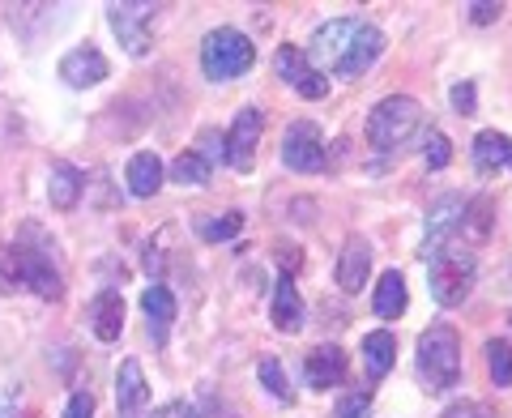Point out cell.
<instances>
[{
	"label": "cell",
	"mask_w": 512,
	"mask_h": 418,
	"mask_svg": "<svg viewBox=\"0 0 512 418\" xmlns=\"http://www.w3.org/2000/svg\"><path fill=\"white\" fill-rule=\"evenodd\" d=\"M419 124H423L419 99H410V94H389V99H380L372 107V116H367V141H372V150L389 154L397 146H406V141L419 133Z\"/></svg>",
	"instance_id": "1"
},
{
	"label": "cell",
	"mask_w": 512,
	"mask_h": 418,
	"mask_svg": "<svg viewBox=\"0 0 512 418\" xmlns=\"http://www.w3.org/2000/svg\"><path fill=\"white\" fill-rule=\"evenodd\" d=\"M419 376L427 393H444L461 380V337L453 325H431L419 337Z\"/></svg>",
	"instance_id": "2"
},
{
	"label": "cell",
	"mask_w": 512,
	"mask_h": 418,
	"mask_svg": "<svg viewBox=\"0 0 512 418\" xmlns=\"http://www.w3.org/2000/svg\"><path fill=\"white\" fill-rule=\"evenodd\" d=\"M256 64V47L244 30L235 26H218L205 35L201 43V69L210 82H231V77H244Z\"/></svg>",
	"instance_id": "3"
},
{
	"label": "cell",
	"mask_w": 512,
	"mask_h": 418,
	"mask_svg": "<svg viewBox=\"0 0 512 418\" xmlns=\"http://www.w3.org/2000/svg\"><path fill=\"white\" fill-rule=\"evenodd\" d=\"M427 265H431V299L440 308H461L474 291V252L448 244Z\"/></svg>",
	"instance_id": "4"
},
{
	"label": "cell",
	"mask_w": 512,
	"mask_h": 418,
	"mask_svg": "<svg viewBox=\"0 0 512 418\" xmlns=\"http://www.w3.org/2000/svg\"><path fill=\"white\" fill-rule=\"evenodd\" d=\"M107 22L116 30V39L128 56H146L154 47V5H107Z\"/></svg>",
	"instance_id": "5"
},
{
	"label": "cell",
	"mask_w": 512,
	"mask_h": 418,
	"mask_svg": "<svg viewBox=\"0 0 512 418\" xmlns=\"http://www.w3.org/2000/svg\"><path fill=\"white\" fill-rule=\"evenodd\" d=\"M359 26H363V22H355V18H338V22L316 26L312 39H308V47H303V56L312 60V69H320V73H325V69H329V73L338 69V60L346 56L350 39L359 35Z\"/></svg>",
	"instance_id": "6"
},
{
	"label": "cell",
	"mask_w": 512,
	"mask_h": 418,
	"mask_svg": "<svg viewBox=\"0 0 512 418\" xmlns=\"http://www.w3.org/2000/svg\"><path fill=\"white\" fill-rule=\"evenodd\" d=\"M282 163L291 171H303V175H312V171L325 167V137H320V128L312 120H295L291 128H286Z\"/></svg>",
	"instance_id": "7"
},
{
	"label": "cell",
	"mask_w": 512,
	"mask_h": 418,
	"mask_svg": "<svg viewBox=\"0 0 512 418\" xmlns=\"http://www.w3.org/2000/svg\"><path fill=\"white\" fill-rule=\"evenodd\" d=\"M274 64H278V77L286 86H295L299 99L316 103V99H325V94H329V77L320 69H312V60L303 56V47H278Z\"/></svg>",
	"instance_id": "8"
},
{
	"label": "cell",
	"mask_w": 512,
	"mask_h": 418,
	"mask_svg": "<svg viewBox=\"0 0 512 418\" xmlns=\"http://www.w3.org/2000/svg\"><path fill=\"white\" fill-rule=\"evenodd\" d=\"M261 128H265V116L256 107H244L231 124L227 133V163L235 171H252L256 167V146H261Z\"/></svg>",
	"instance_id": "9"
},
{
	"label": "cell",
	"mask_w": 512,
	"mask_h": 418,
	"mask_svg": "<svg viewBox=\"0 0 512 418\" xmlns=\"http://www.w3.org/2000/svg\"><path fill=\"white\" fill-rule=\"evenodd\" d=\"M461 214H466V201L461 197H440L436 205L427 209V239H423V261H431L440 248H448V239L461 231Z\"/></svg>",
	"instance_id": "10"
},
{
	"label": "cell",
	"mask_w": 512,
	"mask_h": 418,
	"mask_svg": "<svg viewBox=\"0 0 512 418\" xmlns=\"http://www.w3.org/2000/svg\"><path fill=\"white\" fill-rule=\"evenodd\" d=\"M107 73H111V64H107V56L94 43L73 47V52L60 60V82H69L73 90L99 86V82H107Z\"/></svg>",
	"instance_id": "11"
},
{
	"label": "cell",
	"mask_w": 512,
	"mask_h": 418,
	"mask_svg": "<svg viewBox=\"0 0 512 418\" xmlns=\"http://www.w3.org/2000/svg\"><path fill=\"white\" fill-rule=\"evenodd\" d=\"M18 265H22V286H30L39 299L56 303L64 295V282H60V269L52 265V256L39 252V248H26L18 244Z\"/></svg>",
	"instance_id": "12"
},
{
	"label": "cell",
	"mask_w": 512,
	"mask_h": 418,
	"mask_svg": "<svg viewBox=\"0 0 512 418\" xmlns=\"http://www.w3.org/2000/svg\"><path fill=\"white\" fill-rule=\"evenodd\" d=\"M380 52H384V35H380L376 26H367V22H363V26H359V35L350 39L346 56L338 60V69H333V73H338L342 82H359V77L380 60Z\"/></svg>",
	"instance_id": "13"
},
{
	"label": "cell",
	"mask_w": 512,
	"mask_h": 418,
	"mask_svg": "<svg viewBox=\"0 0 512 418\" xmlns=\"http://www.w3.org/2000/svg\"><path fill=\"white\" fill-rule=\"evenodd\" d=\"M146 401H150L146 372H141L137 359H124L120 376H116V410H120V418H146Z\"/></svg>",
	"instance_id": "14"
},
{
	"label": "cell",
	"mask_w": 512,
	"mask_h": 418,
	"mask_svg": "<svg viewBox=\"0 0 512 418\" xmlns=\"http://www.w3.org/2000/svg\"><path fill=\"white\" fill-rule=\"evenodd\" d=\"M372 278V248H367L363 235H350L338 256V286L346 295H359V286H367Z\"/></svg>",
	"instance_id": "15"
},
{
	"label": "cell",
	"mask_w": 512,
	"mask_h": 418,
	"mask_svg": "<svg viewBox=\"0 0 512 418\" xmlns=\"http://www.w3.org/2000/svg\"><path fill=\"white\" fill-rule=\"evenodd\" d=\"M346 367H350V359H346L342 346H316L308 355V363H303V376H308L312 389L325 393V389H333V384L346 380Z\"/></svg>",
	"instance_id": "16"
},
{
	"label": "cell",
	"mask_w": 512,
	"mask_h": 418,
	"mask_svg": "<svg viewBox=\"0 0 512 418\" xmlns=\"http://www.w3.org/2000/svg\"><path fill=\"white\" fill-rule=\"evenodd\" d=\"M90 329L99 342H116L124 333V295L120 291H99L90 303Z\"/></svg>",
	"instance_id": "17"
},
{
	"label": "cell",
	"mask_w": 512,
	"mask_h": 418,
	"mask_svg": "<svg viewBox=\"0 0 512 418\" xmlns=\"http://www.w3.org/2000/svg\"><path fill=\"white\" fill-rule=\"evenodd\" d=\"M124 184L133 197H154L158 188H163V158L150 154V150H141L128 158V167H124Z\"/></svg>",
	"instance_id": "18"
},
{
	"label": "cell",
	"mask_w": 512,
	"mask_h": 418,
	"mask_svg": "<svg viewBox=\"0 0 512 418\" xmlns=\"http://www.w3.org/2000/svg\"><path fill=\"white\" fill-rule=\"evenodd\" d=\"M269 320H274L278 333H299L303 329V299L295 291L291 273H282L278 286H274V312H269Z\"/></svg>",
	"instance_id": "19"
},
{
	"label": "cell",
	"mask_w": 512,
	"mask_h": 418,
	"mask_svg": "<svg viewBox=\"0 0 512 418\" xmlns=\"http://www.w3.org/2000/svg\"><path fill=\"white\" fill-rule=\"evenodd\" d=\"M474 167L483 171V175H495V171L512 167V137L495 133V128L478 133V137H474Z\"/></svg>",
	"instance_id": "20"
},
{
	"label": "cell",
	"mask_w": 512,
	"mask_h": 418,
	"mask_svg": "<svg viewBox=\"0 0 512 418\" xmlns=\"http://www.w3.org/2000/svg\"><path fill=\"white\" fill-rule=\"evenodd\" d=\"M82 192H86V175L73 163L52 167V175H47V201H52L56 209H73L77 201H82Z\"/></svg>",
	"instance_id": "21"
},
{
	"label": "cell",
	"mask_w": 512,
	"mask_h": 418,
	"mask_svg": "<svg viewBox=\"0 0 512 418\" xmlns=\"http://www.w3.org/2000/svg\"><path fill=\"white\" fill-rule=\"evenodd\" d=\"M141 308H146V316H150V337L154 342H167V329L175 320V295L163 282H154V286L141 291Z\"/></svg>",
	"instance_id": "22"
},
{
	"label": "cell",
	"mask_w": 512,
	"mask_h": 418,
	"mask_svg": "<svg viewBox=\"0 0 512 418\" xmlns=\"http://www.w3.org/2000/svg\"><path fill=\"white\" fill-rule=\"evenodd\" d=\"M372 308H376V316H384V320H397V316L406 312V278H402L397 269L380 273L376 295H372Z\"/></svg>",
	"instance_id": "23"
},
{
	"label": "cell",
	"mask_w": 512,
	"mask_h": 418,
	"mask_svg": "<svg viewBox=\"0 0 512 418\" xmlns=\"http://www.w3.org/2000/svg\"><path fill=\"white\" fill-rule=\"evenodd\" d=\"M393 359H397V342H393L389 329H376V333L363 337V363H367V372H372L376 380L393 372Z\"/></svg>",
	"instance_id": "24"
},
{
	"label": "cell",
	"mask_w": 512,
	"mask_h": 418,
	"mask_svg": "<svg viewBox=\"0 0 512 418\" xmlns=\"http://www.w3.org/2000/svg\"><path fill=\"white\" fill-rule=\"evenodd\" d=\"M491 214H495L491 197H474V201H466V214H461V235L474 239V244H483V239L491 235Z\"/></svg>",
	"instance_id": "25"
},
{
	"label": "cell",
	"mask_w": 512,
	"mask_h": 418,
	"mask_svg": "<svg viewBox=\"0 0 512 418\" xmlns=\"http://www.w3.org/2000/svg\"><path fill=\"white\" fill-rule=\"evenodd\" d=\"M210 163L197 154V150H184L180 158L171 163V180L175 184H184V188H201V184H210Z\"/></svg>",
	"instance_id": "26"
},
{
	"label": "cell",
	"mask_w": 512,
	"mask_h": 418,
	"mask_svg": "<svg viewBox=\"0 0 512 418\" xmlns=\"http://www.w3.org/2000/svg\"><path fill=\"white\" fill-rule=\"evenodd\" d=\"M197 231H201L205 244H222V239H235L239 231H244V214L231 209V214H218V218H201Z\"/></svg>",
	"instance_id": "27"
},
{
	"label": "cell",
	"mask_w": 512,
	"mask_h": 418,
	"mask_svg": "<svg viewBox=\"0 0 512 418\" xmlns=\"http://www.w3.org/2000/svg\"><path fill=\"white\" fill-rule=\"evenodd\" d=\"M487 367H491V380L500 384V389H508L512 384V346L504 337H491L487 342Z\"/></svg>",
	"instance_id": "28"
},
{
	"label": "cell",
	"mask_w": 512,
	"mask_h": 418,
	"mask_svg": "<svg viewBox=\"0 0 512 418\" xmlns=\"http://www.w3.org/2000/svg\"><path fill=\"white\" fill-rule=\"evenodd\" d=\"M22 291V265H18V244H0V295Z\"/></svg>",
	"instance_id": "29"
},
{
	"label": "cell",
	"mask_w": 512,
	"mask_h": 418,
	"mask_svg": "<svg viewBox=\"0 0 512 418\" xmlns=\"http://www.w3.org/2000/svg\"><path fill=\"white\" fill-rule=\"evenodd\" d=\"M256 376H261V384L269 393H274L278 401H291L295 393H291V384H286V376H282V363L274 359V355H265L261 363H256Z\"/></svg>",
	"instance_id": "30"
},
{
	"label": "cell",
	"mask_w": 512,
	"mask_h": 418,
	"mask_svg": "<svg viewBox=\"0 0 512 418\" xmlns=\"http://www.w3.org/2000/svg\"><path fill=\"white\" fill-rule=\"evenodd\" d=\"M423 154H427V167H431V171H440V167L453 163V146H448V137H444V133H436V128L427 133Z\"/></svg>",
	"instance_id": "31"
},
{
	"label": "cell",
	"mask_w": 512,
	"mask_h": 418,
	"mask_svg": "<svg viewBox=\"0 0 512 418\" xmlns=\"http://www.w3.org/2000/svg\"><path fill=\"white\" fill-rule=\"evenodd\" d=\"M367 410H372V393H367V389H350V393L338 401L333 418H363Z\"/></svg>",
	"instance_id": "32"
},
{
	"label": "cell",
	"mask_w": 512,
	"mask_h": 418,
	"mask_svg": "<svg viewBox=\"0 0 512 418\" xmlns=\"http://www.w3.org/2000/svg\"><path fill=\"white\" fill-rule=\"evenodd\" d=\"M197 154L205 158V163H222V158H227V137L222 133H214V128H205V133L197 137Z\"/></svg>",
	"instance_id": "33"
},
{
	"label": "cell",
	"mask_w": 512,
	"mask_h": 418,
	"mask_svg": "<svg viewBox=\"0 0 512 418\" xmlns=\"http://www.w3.org/2000/svg\"><path fill=\"white\" fill-rule=\"evenodd\" d=\"M440 418H495V410H491V406H483V401H461V406L444 410Z\"/></svg>",
	"instance_id": "34"
},
{
	"label": "cell",
	"mask_w": 512,
	"mask_h": 418,
	"mask_svg": "<svg viewBox=\"0 0 512 418\" xmlns=\"http://www.w3.org/2000/svg\"><path fill=\"white\" fill-rule=\"evenodd\" d=\"M500 13H504V5H487V0H478V5H470V22L474 26H491V22H500Z\"/></svg>",
	"instance_id": "35"
},
{
	"label": "cell",
	"mask_w": 512,
	"mask_h": 418,
	"mask_svg": "<svg viewBox=\"0 0 512 418\" xmlns=\"http://www.w3.org/2000/svg\"><path fill=\"white\" fill-rule=\"evenodd\" d=\"M64 418H94V397L90 393H73L69 406H64Z\"/></svg>",
	"instance_id": "36"
},
{
	"label": "cell",
	"mask_w": 512,
	"mask_h": 418,
	"mask_svg": "<svg viewBox=\"0 0 512 418\" xmlns=\"http://www.w3.org/2000/svg\"><path fill=\"white\" fill-rule=\"evenodd\" d=\"M453 107L461 111V116H474V82L453 86Z\"/></svg>",
	"instance_id": "37"
},
{
	"label": "cell",
	"mask_w": 512,
	"mask_h": 418,
	"mask_svg": "<svg viewBox=\"0 0 512 418\" xmlns=\"http://www.w3.org/2000/svg\"><path fill=\"white\" fill-rule=\"evenodd\" d=\"M150 418H197V410H192L188 401H167V406H158Z\"/></svg>",
	"instance_id": "38"
},
{
	"label": "cell",
	"mask_w": 512,
	"mask_h": 418,
	"mask_svg": "<svg viewBox=\"0 0 512 418\" xmlns=\"http://www.w3.org/2000/svg\"><path fill=\"white\" fill-rule=\"evenodd\" d=\"M0 418H18V393L0 389Z\"/></svg>",
	"instance_id": "39"
},
{
	"label": "cell",
	"mask_w": 512,
	"mask_h": 418,
	"mask_svg": "<svg viewBox=\"0 0 512 418\" xmlns=\"http://www.w3.org/2000/svg\"><path fill=\"white\" fill-rule=\"evenodd\" d=\"M508 320H512V316H508Z\"/></svg>",
	"instance_id": "40"
}]
</instances>
